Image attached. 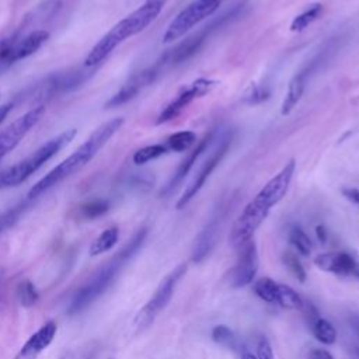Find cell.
<instances>
[{
    "label": "cell",
    "instance_id": "cell-31",
    "mask_svg": "<svg viewBox=\"0 0 359 359\" xmlns=\"http://www.w3.org/2000/svg\"><path fill=\"white\" fill-rule=\"evenodd\" d=\"M146 236H147V230H146V229H140V230L132 237V240H130L115 257H116L121 262H125V261H128L129 258H132V257L137 252V250L142 247V244H143Z\"/></svg>",
    "mask_w": 359,
    "mask_h": 359
},
{
    "label": "cell",
    "instance_id": "cell-15",
    "mask_svg": "<svg viewBox=\"0 0 359 359\" xmlns=\"http://www.w3.org/2000/svg\"><path fill=\"white\" fill-rule=\"evenodd\" d=\"M314 265L324 272L359 279V258L349 251H330L318 254L314 258Z\"/></svg>",
    "mask_w": 359,
    "mask_h": 359
},
{
    "label": "cell",
    "instance_id": "cell-40",
    "mask_svg": "<svg viewBox=\"0 0 359 359\" xmlns=\"http://www.w3.org/2000/svg\"><path fill=\"white\" fill-rule=\"evenodd\" d=\"M11 109H13V102H6L0 105V123L6 119V116L10 114Z\"/></svg>",
    "mask_w": 359,
    "mask_h": 359
},
{
    "label": "cell",
    "instance_id": "cell-36",
    "mask_svg": "<svg viewBox=\"0 0 359 359\" xmlns=\"http://www.w3.org/2000/svg\"><path fill=\"white\" fill-rule=\"evenodd\" d=\"M257 358L258 359H275L272 346L265 337H261L257 344Z\"/></svg>",
    "mask_w": 359,
    "mask_h": 359
},
{
    "label": "cell",
    "instance_id": "cell-1",
    "mask_svg": "<svg viewBox=\"0 0 359 359\" xmlns=\"http://www.w3.org/2000/svg\"><path fill=\"white\" fill-rule=\"evenodd\" d=\"M125 119L118 116L101 126H98L86 140L81 143L69 157L62 160L56 167H53L46 175H43L27 194V199L32 201L48 192L50 188L56 187L66 178L72 177L83 167H86L97 153L107 144V142L122 128Z\"/></svg>",
    "mask_w": 359,
    "mask_h": 359
},
{
    "label": "cell",
    "instance_id": "cell-14",
    "mask_svg": "<svg viewBox=\"0 0 359 359\" xmlns=\"http://www.w3.org/2000/svg\"><path fill=\"white\" fill-rule=\"evenodd\" d=\"M231 143V136H224L220 142V144L217 146V149L212 153V156L203 163V165L201 167V170L195 174V177L192 178V181L188 184V187L185 188V191L182 192L181 198L178 199L175 208L177 209H182L185 208L189 201L201 191V188L205 185L206 180L210 177V174L213 172V170L217 167V164L223 160V157L226 156L227 150H229V146Z\"/></svg>",
    "mask_w": 359,
    "mask_h": 359
},
{
    "label": "cell",
    "instance_id": "cell-19",
    "mask_svg": "<svg viewBox=\"0 0 359 359\" xmlns=\"http://www.w3.org/2000/svg\"><path fill=\"white\" fill-rule=\"evenodd\" d=\"M316 63H310L306 69H303L302 72H299L297 74H294V77L290 80L289 86H287V91L286 95L282 101L280 105V114L282 115H289L293 108L297 105V102L300 101L304 90H306V84H307V79L310 76V73L314 70Z\"/></svg>",
    "mask_w": 359,
    "mask_h": 359
},
{
    "label": "cell",
    "instance_id": "cell-27",
    "mask_svg": "<svg viewBox=\"0 0 359 359\" xmlns=\"http://www.w3.org/2000/svg\"><path fill=\"white\" fill-rule=\"evenodd\" d=\"M168 150L165 147V144H161V143H157V144H149V146H144V147H140L137 149L135 153H133V163L136 165H142V164H146L151 160H156L158 157H161L163 154H165Z\"/></svg>",
    "mask_w": 359,
    "mask_h": 359
},
{
    "label": "cell",
    "instance_id": "cell-4",
    "mask_svg": "<svg viewBox=\"0 0 359 359\" xmlns=\"http://www.w3.org/2000/svg\"><path fill=\"white\" fill-rule=\"evenodd\" d=\"M50 34L46 29H32L27 34L15 29L0 39V72L13 63L34 55L48 39Z\"/></svg>",
    "mask_w": 359,
    "mask_h": 359
},
{
    "label": "cell",
    "instance_id": "cell-32",
    "mask_svg": "<svg viewBox=\"0 0 359 359\" xmlns=\"http://www.w3.org/2000/svg\"><path fill=\"white\" fill-rule=\"evenodd\" d=\"M282 261L285 264V266L293 273V276L300 282V283H304L306 279H307V272L302 264V261L299 259V257L292 252V251H286L283 252L282 255Z\"/></svg>",
    "mask_w": 359,
    "mask_h": 359
},
{
    "label": "cell",
    "instance_id": "cell-45",
    "mask_svg": "<svg viewBox=\"0 0 359 359\" xmlns=\"http://www.w3.org/2000/svg\"><path fill=\"white\" fill-rule=\"evenodd\" d=\"M0 95H1V93H0Z\"/></svg>",
    "mask_w": 359,
    "mask_h": 359
},
{
    "label": "cell",
    "instance_id": "cell-41",
    "mask_svg": "<svg viewBox=\"0 0 359 359\" xmlns=\"http://www.w3.org/2000/svg\"><path fill=\"white\" fill-rule=\"evenodd\" d=\"M241 359H258V358H257V355H254L252 352H250V351H245V352H243V355H241Z\"/></svg>",
    "mask_w": 359,
    "mask_h": 359
},
{
    "label": "cell",
    "instance_id": "cell-42",
    "mask_svg": "<svg viewBox=\"0 0 359 359\" xmlns=\"http://www.w3.org/2000/svg\"><path fill=\"white\" fill-rule=\"evenodd\" d=\"M352 327L355 328V331H356V334H358V337H359V317H358V316L352 318Z\"/></svg>",
    "mask_w": 359,
    "mask_h": 359
},
{
    "label": "cell",
    "instance_id": "cell-23",
    "mask_svg": "<svg viewBox=\"0 0 359 359\" xmlns=\"http://www.w3.org/2000/svg\"><path fill=\"white\" fill-rule=\"evenodd\" d=\"M314 338L323 345H332L337 341V330L327 318L318 317L310 324Z\"/></svg>",
    "mask_w": 359,
    "mask_h": 359
},
{
    "label": "cell",
    "instance_id": "cell-37",
    "mask_svg": "<svg viewBox=\"0 0 359 359\" xmlns=\"http://www.w3.org/2000/svg\"><path fill=\"white\" fill-rule=\"evenodd\" d=\"M342 195L352 203L358 205L359 206V189L358 188H351V187H346V188H342Z\"/></svg>",
    "mask_w": 359,
    "mask_h": 359
},
{
    "label": "cell",
    "instance_id": "cell-26",
    "mask_svg": "<svg viewBox=\"0 0 359 359\" xmlns=\"http://www.w3.org/2000/svg\"><path fill=\"white\" fill-rule=\"evenodd\" d=\"M276 289H278V283L269 276H262V278L254 280V283H252L254 293L261 300H264L266 303H275Z\"/></svg>",
    "mask_w": 359,
    "mask_h": 359
},
{
    "label": "cell",
    "instance_id": "cell-12",
    "mask_svg": "<svg viewBox=\"0 0 359 359\" xmlns=\"http://www.w3.org/2000/svg\"><path fill=\"white\" fill-rule=\"evenodd\" d=\"M164 67L161 66V63L158 60H156V63L136 74H133L107 102H105V108H112V107H119L123 105L126 102H129L130 100H133L143 88H146L147 86L153 84L163 73H164Z\"/></svg>",
    "mask_w": 359,
    "mask_h": 359
},
{
    "label": "cell",
    "instance_id": "cell-33",
    "mask_svg": "<svg viewBox=\"0 0 359 359\" xmlns=\"http://www.w3.org/2000/svg\"><path fill=\"white\" fill-rule=\"evenodd\" d=\"M210 337H212L213 342H216L219 345H223L227 348H234V345H236L234 332L224 324L215 325L210 332Z\"/></svg>",
    "mask_w": 359,
    "mask_h": 359
},
{
    "label": "cell",
    "instance_id": "cell-10",
    "mask_svg": "<svg viewBox=\"0 0 359 359\" xmlns=\"http://www.w3.org/2000/svg\"><path fill=\"white\" fill-rule=\"evenodd\" d=\"M43 114L45 105H36L0 130V163L7 154H10L18 146V143L25 137V135L41 121Z\"/></svg>",
    "mask_w": 359,
    "mask_h": 359
},
{
    "label": "cell",
    "instance_id": "cell-20",
    "mask_svg": "<svg viewBox=\"0 0 359 359\" xmlns=\"http://www.w3.org/2000/svg\"><path fill=\"white\" fill-rule=\"evenodd\" d=\"M217 229H219V216L216 215L206 223V226L201 230V233L195 240V245L192 251L194 262H201L202 259L206 258V255L209 254V251L215 244Z\"/></svg>",
    "mask_w": 359,
    "mask_h": 359
},
{
    "label": "cell",
    "instance_id": "cell-28",
    "mask_svg": "<svg viewBox=\"0 0 359 359\" xmlns=\"http://www.w3.org/2000/svg\"><path fill=\"white\" fill-rule=\"evenodd\" d=\"M321 4H313L310 8H307L306 11H303L302 14L296 15L290 24V31L293 32H300L303 29H306L311 22H314L320 14H321Z\"/></svg>",
    "mask_w": 359,
    "mask_h": 359
},
{
    "label": "cell",
    "instance_id": "cell-39",
    "mask_svg": "<svg viewBox=\"0 0 359 359\" xmlns=\"http://www.w3.org/2000/svg\"><path fill=\"white\" fill-rule=\"evenodd\" d=\"M313 359H334V356L325 349H314L311 352Z\"/></svg>",
    "mask_w": 359,
    "mask_h": 359
},
{
    "label": "cell",
    "instance_id": "cell-29",
    "mask_svg": "<svg viewBox=\"0 0 359 359\" xmlns=\"http://www.w3.org/2000/svg\"><path fill=\"white\" fill-rule=\"evenodd\" d=\"M289 243L297 250V252L303 257H309L311 252V240L304 233V230L299 226H293L289 230Z\"/></svg>",
    "mask_w": 359,
    "mask_h": 359
},
{
    "label": "cell",
    "instance_id": "cell-30",
    "mask_svg": "<svg viewBox=\"0 0 359 359\" xmlns=\"http://www.w3.org/2000/svg\"><path fill=\"white\" fill-rule=\"evenodd\" d=\"M17 297L21 306L31 307L38 302L39 293L31 280H22L17 287Z\"/></svg>",
    "mask_w": 359,
    "mask_h": 359
},
{
    "label": "cell",
    "instance_id": "cell-2",
    "mask_svg": "<svg viewBox=\"0 0 359 359\" xmlns=\"http://www.w3.org/2000/svg\"><path fill=\"white\" fill-rule=\"evenodd\" d=\"M167 0H146L140 7L118 21L88 52L84 59V66H98L102 63L118 45L128 38L147 28L161 13Z\"/></svg>",
    "mask_w": 359,
    "mask_h": 359
},
{
    "label": "cell",
    "instance_id": "cell-7",
    "mask_svg": "<svg viewBox=\"0 0 359 359\" xmlns=\"http://www.w3.org/2000/svg\"><path fill=\"white\" fill-rule=\"evenodd\" d=\"M185 272H187V264H180L160 282L154 294L135 316L133 324L137 328H144L153 323V320L158 314V311H161L171 300L175 285L184 276Z\"/></svg>",
    "mask_w": 359,
    "mask_h": 359
},
{
    "label": "cell",
    "instance_id": "cell-17",
    "mask_svg": "<svg viewBox=\"0 0 359 359\" xmlns=\"http://www.w3.org/2000/svg\"><path fill=\"white\" fill-rule=\"evenodd\" d=\"M57 325L53 320L46 321L38 331H35L22 348L18 351L14 359H36L53 341Z\"/></svg>",
    "mask_w": 359,
    "mask_h": 359
},
{
    "label": "cell",
    "instance_id": "cell-24",
    "mask_svg": "<svg viewBox=\"0 0 359 359\" xmlns=\"http://www.w3.org/2000/svg\"><path fill=\"white\" fill-rule=\"evenodd\" d=\"M109 210V202L105 199H93L81 203L77 209V216L83 220H93Z\"/></svg>",
    "mask_w": 359,
    "mask_h": 359
},
{
    "label": "cell",
    "instance_id": "cell-3",
    "mask_svg": "<svg viewBox=\"0 0 359 359\" xmlns=\"http://www.w3.org/2000/svg\"><path fill=\"white\" fill-rule=\"evenodd\" d=\"M76 133L77 130L74 128L66 129L65 132L59 133L57 136L43 143L41 147H38L35 151H32L29 156H27L21 161L0 171V189H7V188H14L21 185L32 174H35L46 161H49L65 146H67L73 140Z\"/></svg>",
    "mask_w": 359,
    "mask_h": 359
},
{
    "label": "cell",
    "instance_id": "cell-22",
    "mask_svg": "<svg viewBox=\"0 0 359 359\" xmlns=\"http://www.w3.org/2000/svg\"><path fill=\"white\" fill-rule=\"evenodd\" d=\"M275 303L287 310L302 311L303 309V299L299 296V293L289 285H283V283H278Z\"/></svg>",
    "mask_w": 359,
    "mask_h": 359
},
{
    "label": "cell",
    "instance_id": "cell-34",
    "mask_svg": "<svg viewBox=\"0 0 359 359\" xmlns=\"http://www.w3.org/2000/svg\"><path fill=\"white\" fill-rule=\"evenodd\" d=\"M268 98H269L268 88L262 87V86H258L255 83H251L248 86V88L244 91V95H243V101L245 104H250V105L261 104V102L266 101Z\"/></svg>",
    "mask_w": 359,
    "mask_h": 359
},
{
    "label": "cell",
    "instance_id": "cell-43",
    "mask_svg": "<svg viewBox=\"0 0 359 359\" xmlns=\"http://www.w3.org/2000/svg\"><path fill=\"white\" fill-rule=\"evenodd\" d=\"M356 353H358V356H359V349H358V351H356Z\"/></svg>",
    "mask_w": 359,
    "mask_h": 359
},
{
    "label": "cell",
    "instance_id": "cell-11",
    "mask_svg": "<svg viewBox=\"0 0 359 359\" xmlns=\"http://www.w3.org/2000/svg\"><path fill=\"white\" fill-rule=\"evenodd\" d=\"M216 84H217L216 80H210V79H205V77L196 79V80L192 81L187 88H184V90L160 112V115L157 116L156 123H157V125H161V123H165V122H168V121L175 119V118L187 108V105H189L194 100L201 98V97L209 94V93L215 88Z\"/></svg>",
    "mask_w": 359,
    "mask_h": 359
},
{
    "label": "cell",
    "instance_id": "cell-5",
    "mask_svg": "<svg viewBox=\"0 0 359 359\" xmlns=\"http://www.w3.org/2000/svg\"><path fill=\"white\" fill-rule=\"evenodd\" d=\"M122 262L114 257V259L108 264H105L104 266H101L88 280L87 283H84L73 296L69 307H67V313L70 316H74L80 311H83L84 309H87L94 300H97L107 289L108 286L112 283V280L115 279L119 265Z\"/></svg>",
    "mask_w": 359,
    "mask_h": 359
},
{
    "label": "cell",
    "instance_id": "cell-16",
    "mask_svg": "<svg viewBox=\"0 0 359 359\" xmlns=\"http://www.w3.org/2000/svg\"><path fill=\"white\" fill-rule=\"evenodd\" d=\"M296 170V161L292 158L289 160L278 174H275L257 194L258 198H261L265 203H268L271 208L275 206L278 202L283 199L286 195L289 185L292 182L293 174Z\"/></svg>",
    "mask_w": 359,
    "mask_h": 359
},
{
    "label": "cell",
    "instance_id": "cell-38",
    "mask_svg": "<svg viewBox=\"0 0 359 359\" xmlns=\"http://www.w3.org/2000/svg\"><path fill=\"white\" fill-rule=\"evenodd\" d=\"M316 236H317V240H318L321 244H325V243H327L328 233H327V229H325L324 224L316 226Z\"/></svg>",
    "mask_w": 359,
    "mask_h": 359
},
{
    "label": "cell",
    "instance_id": "cell-21",
    "mask_svg": "<svg viewBox=\"0 0 359 359\" xmlns=\"http://www.w3.org/2000/svg\"><path fill=\"white\" fill-rule=\"evenodd\" d=\"M118 238H119V230L116 226H111L108 229H105L94 241L93 244L90 245V251L88 254L91 257H97V255H101L107 251H109L116 243H118Z\"/></svg>",
    "mask_w": 359,
    "mask_h": 359
},
{
    "label": "cell",
    "instance_id": "cell-13",
    "mask_svg": "<svg viewBox=\"0 0 359 359\" xmlns=\"http://www.w3.org/2000/svg\"><path fill=\"white\" fill-rule=\"evenodd\" d=\"M259 266L258 250L255 241L251 238L240 247V254L236 265L230 269V286L234 289L244 287L252 283Z\"/></svg>",
    "mask_w": 359,
    "mask_h": 359
},
{
    "label": "cell",
    "instance_id": "cell-46",
    "mask_svg": "<svg viewBox=\"0 0 359 359\" xmlns=\"http://www.w3.org/2000/svg\"><path fill=\"white\" fill-rule=\"evenodd\" d=\"M222 1H223V0H222Z\"/></svg>",
    "mask_w": 359,
    "mask_h": 359
},
{
    "label": "cell",
    "instance_id": "cell-35",
    "mask_svg": "<svg viewBox=\"0 0 359 359\" xmlns=\"http://www.w3.org/2000/svg\"><path fill=\"white\" fill-rule=\"evenodd\" d=\"M24 208H25V205L20 203V205L14 206L13 209H10V210H7V212H4V213L0 215V233H1L4 229H7L8 226H11L14 222H17V219H18L20 215L22 213Z\"/></svg>",
    "mask_w": 359,
    "mask_h": 359
},
{
    "label": "cell",
    "instance_id": "cell-9",
    "mask_svg": "<svg viewBox=\"0 0 359 359\" xmlns=\"http://www.w3.org/2000/svg\"><path fill=\"white\" fill-rule=\"evenodd\" d=\"M237 8H238V7H237ZM237 8H234V10L229 11L227 14L222 15L219 20H216V21H213L212 24L203 27L201 31H198V32H195V34L187 36V38H185L182 42H180L175 48H172V49L164 52L158 59L163 62V65L165 66V69H170V67H172V66H178V65L187 62L188 59H191V57L202 48V45H203V42L208 39L209 34H210L215 28H219V25H222V22L226 21L227 17L234 15V13H236Z\"/></svg>",
    "mask_w": 359,
    "mask_h": 359
},
{
    "label": "cell",
    "instance_id": "cell-8",
    "mask_svg": "<svg viewBox=\"0 0 359 359\" xmlns=\"http://www.w3.org/2000/svg\"><path fill=\"white\" fill-rule=\"evenodd\" d=\"M271 209L272 208L268 203L255 195V198L245 205L240 216L236 219L230 231V244L236 248H240L247 241H250L257 229L268 217Z\"/></svg>",
    "mask_w": 359,
    "mask_h": 359
},
{
    "label": "cell",
    "instance_id": "cell-18",
    "mask_svg": "<svg viewBox=\"0 0 359 359\" xmlns=\"http://www.w3.org/2000/svg\"><path fill=\"white\" fill-rule=\"evenodd\" d=\"M212 140V133H208L203 136L202 140H199V143L196 144V147L181 161V164L178 165L177 171L174 172V175L171 177V180L165 184V187L161 189V195H168L171 194L181 182L182 180L188 175V172L191 171V168L194 167V164L196 163V160L199 158V156L206 150L208 144Z\"/></svg>",
    "mask_w": 359,
    "mask_h": 359
},
{
    "label": "cell",
    "instance_id": "cell-25",
    "mask_svg": "<svg viewBox=\"0 0 359 359\" xmlns=\"http://www.w3.org/2000/svg\"><path fill=\"white\" fill-rule=\"evenodd\" d=\"M196 142V135L192 130H181L168 136L165 142V147L170 151H185Z\"/></svg>",
    "mask_w": 359,
    "mask_h": 359
},
{
    "label": "cell",
    "instance_id": "cell-6",
    "mask_svg": "<svg viewBox=\"0 0 359 359\" xmlns=\"http://www.w3.org/2000/svg\"><path fill=\"white\" fill-rule=\"evenodd\" d=\"M222 4V0H194L185 8H182L167 27L163 42L171 43L182 38L196 24L210 17Z\"/></svg>",
    "mask_w": 359,
    "mask_h": 359
},
{
    "label": "cell",
    "instance_id": "cell-44",
    "mask_svg": "<svg viewBox=\"0 0 359 359\" xmlns=\"http://www.w3.org/2000/svg\"><path fill=\"white\" fill-rule=\"evenodd\" d=\"M60 359H63V358H60Z\"/></svg>",
    "mask_w": 359,
    "mask_h": 359
}]
</instances>
